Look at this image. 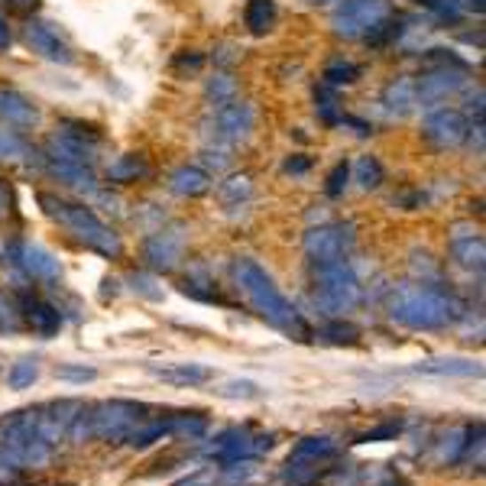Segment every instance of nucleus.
Here are the masks:
<instances>
[{
	"label": "nucleus",
	"mask_w": 486,
	"mask_h": 486,
	"mask_svg": "<svg viewBox=\"0 0 486 486\" xmlns=\"http://www.w3.org/2000/svg\"><path fill=\"white\" fill-rule=\"evenodd\" d=\"M234 279H237V289L247 295L250 309L260 315L266 325H272L276 331L282 334L295 337V341H309L311 337V327L305 325L295 305H292L286 295L279 292V286L272 282V276L263 270L256 260H237L234 263Z\"/></svg>",
	"instance_id": "1"
},
{
	"label": "nucleus",
	"mask_w": 486,
	"mask_h": 486,
	"mask_svg": "<svg viewBox=\"0 0 486 486\" xmlns=\"http://www.w3.org/2000/svg\"><path fill=\"white\" fill-rule=\"evenodd\" d=\"M331 27L337 36L383 49L405 33V17L396 10V0H341Z\"/></svg>",
	"instance_id": "2"
},
{
	"label": "nucleus",
	"mask_w": 486,
	"mask_h": 486,
	"mask_svg": "<svg viewBox=\"0 0 486 486\" xmlns=\"http://www.w3.org/2000/svg\"><path fill=\"white\" fill-rule=\"evenodd\" d=\"M389 315L393 321L415 331H435V327H448L464 315L460 302L454 292L441 289L435 282H405L393 292L389 299Z\"/></svg>",
	"instance_id": "3"
},
{
	"label": "nucleus",
	"mask_w": 486,
	"mask_h": 486,
	"mask_svg": "<svg viewBox=\"0 0 486 486\" xmlns=\"http://www.w3.org/2000/svg\"><path fill=\"white\" fill-rule=\"evenodd\" d=\"M39 205L52 221L66 227L68 234L75 237L78 243H84L88 250H94L104 260H121L123 256V240L121 234L107 227L101 217L94 215L88 205H75V201H66V198L52 195V192H39Z\"/></svg>",
	"instance_id": "4"
},
{
	"label": "nucleus",
	"mask_w": 486,
	"mask_h": 486,
	"mask_svg": "<svg viewBox=\"0 0 486 486\" xmlns=\"http://www.w3.org/2000/svg\"><path fill=\"white\" fill-rule=\"evenodd\" d=\"M311 299L325 315H344L360 302V282L344 260L315 266V292Z\"/></svg>",
	"instance_id": "5"
},
{
	"label": "nucleus",
	"mask_w": 486,
	"mask_h": 486,
	"mask_svg": "<svg viewBox=\"0 0 486 486\" xmlns=\"http://www.w3.org/2000/svg\"><path fill=\"white\" fill-rule=\"evenodd\" d=\"M0 250H4L10 266L23 272L27 279L52 282V286L62 279V266H59V260L46 250V247H36V243H27V240H20V237H10Z\"/></svg>",
	"instance_id": "6"
},
{
	"label": "nucleus",
	"mask_w": 486,
	"mask_h": 486,
	"mask_svg": "<svg viewBox=\"0 0 486 486\" xmlns=\"http://www.w3.org/2000/svg\"><path fill=\"white\" fill-rule=\"evenodd\" d=\"M354 247V224H321L305 234V253L315 266L344 260Z\"/></svg>",
	"instance_id": "7"
},
{
	"label": "nucleus",
	"mask_w": 486,
	"mask_h": 486,
	"mask_svg": "<svg viewBox=\"0 0 486 486\" xmlns=\"http://www.w3.org/2000/svg\"><path fill=\"white\" fill-rule=\"evenodd\" d=\"M464 66H431L421 78H415V98L421 107H444L448 98L464 88Z\"/></svg>",
	"instance_id": "8"
},
{
	"label": "nucleus",
	"mask_w": 486,
	"mask_h": 486,
	"mask_svg": "<svg viewBox=\"0 0 486 486\" xmlns=\"http://www.w3.org/2000/svg\"><path fill=\"white\" fill-rule=\"evenodd\" d=\"M185 256V227H166L143 240V263L153 272H172Z\"/></svg>",
	"instance_id": "9"
},
{
	"label": "nucleus",
	"mask_w": 486,
	"mask_h": 486,
	"mask_svg": "<svg viewBox=\"0 0 486 486\" xmlns=\"http://www.w3.org/2000/svg\"><path fill=\"white\" fill-rule=\"evenodd\" d=\"M467 117L454 107H435L421 123V137L435 146V150H454L467 140Z\"/></svg>",
	"instance_id": "10"
},
{
	"label": "nucleus",
	"mask_w": 486,
	"mask_h": 486,
	"mask_svg": "<svg viewBox=\"0 0 486 486\" xmlns=\"http://www.w3.org/2000/svg\"><path fill=\"white\" fill-rule=\"evenodd\" d=\"M253 121H256V114H253V107L247 101H237L234 98V101L221 104L215 111V121H211L215 143H224V146L243 143L253 133Z\"/></svg>",
	"instance_id": "11"
},
{
	"label": "nucleus",
	"mask_w": 486,
	"mask_h": 486,
	"mask_svg": "<svg viewBox=\"0 0 486 486\" xmlns=\"http://www.w3.org/2000/svg\"><path fill=\"white\" fill-rule=\"evenodd\" d=\"M140 412H143V405H137V403H104L94 409L91 428L98 438H107V441L127 438V435L137 428Z\"/></svg>",
	"instance_id": "12"
},
{
	"label": "nucleus",
	"mask_w": 486,
	"mask_h": 486,
	"mask_svg": "<svg viewBox=\"0 0 486 486\" xmlns=\"http://www.w3.org/2000/svg\"><path fill=\"white\" fill-rule=\"evenodd\" d=\"M23 39H27V46L33 49V52H39V56L49 59V62H59V66H72V62H75L68 43L66 39H59V33L49 27V23L29 20L27 27H23Z\"/></svg>",
	"instance_id": "13"
},
{
	"label": "nucleus",
	"mask_w": 486,
	"mask_h": 486,
	"mask_svg": "<svg viewBox=\"0 0 486 486\" xmlns=\"http://www.w3.org/2000/svg\"><path fill=\"white\" fill-rule=\"evenodd\" d=\"M0 121L10 130H33L39 123V111L36 104L29 101L27 94H20L17 88H0Z\"/></svg>",
	"instance_id": "14"
},
{
	"label": "nucleus",
	"mask_w": 486,
	"mask_h": 486,
	"mask_svg": "<svg viewBox=\"0 0 486 486\" xmlns=\"http://www.w3.org/2000/svg\"><path fill=\"white\" fill-rule=\"evenodd\" d=\"M20 315H23V325H29L43 337H52L62 327V311L39 295H20Z\"/></svg>",
	"instance_id": "15"
},
{
	"label": "nucleus",
	"mask_w": 486,
	"mask_h": 486,
	"mask_svg": "<svg viewBox=\"0 0 486 486\" xmlns=\"http://www.w3.org/2000/svg\"><path fill=\"white\" fill-rule=\"evenodd\" d=\"M483 237L474 231V227H454V237H451V260L464 266V270H483Z\"/></svg>",
	"instance_id": "16"
},
{
	"label": "nucleus",
	"mask_w": 486,
	"mask_h": 486,
	"mask_svg": "<svg viewBox=\"0 0 486 486\" xmlns=\"http://www.w3.org/2000/svg\"><path fill=\"white\" fill-rule=\"evenodd\" d=\"M380 104L389 117H409L415 107H419V98H415V78L409 75H396L393 82L386 84L383 94H380Z\"/></svg>",
	"instance_id": "17"
},
{
	"label": "nucleus",
	"mask_w": 486,
	"mask_h": 486,
	"mask_svg": "<svg viewBox=\"0 0 486 486\" xmlns=\"http://www.w3.org/2000/svg\"><path fill=\"white\" fill-rule=\"evenodd\" d=\"M211 172L201 166H182L169 176V192L178 198H201L211 192Z\"/></svg>",
	"instance_id": "18"
},
{
	"label": "nucleus",
	"mask_w": 486,
	"mask_h": 486,
	"mask_svg": "<svg viewBox=\"0 0 486 486\" xmlns=\"http://www.w3.org/2000/svg\"><path fill=\"white\" fill-rule=\"evenodd\" d=\"M104 178H107V185H133V182L150 178V162L143 153H127L104 169Z\"/></svg>",
	"instance_id": "19"
},
{
	"label": "nucleus",
	"mask_w": 486,
	"mask_h": 486,
	"mask_svg": "<svg viewBox=\"0 0 486 486\" xmlns=\"http://www.w3.org/2000/svg\"><path fill=\"white\" fill-rule=\"evenodd\" d=\"M153 373L160 376L162 383L169 386H188V389H195V386H205L215 380V370L211 366H201V364H172V366H153Z\"/></svg>",
	"instance_id": "20"
},
{
	"label": "nucleus",
	"mask_w": 486,
	"mask_h": 486,
	"mask_svg": "<svg viewBox=\"0 0 486 486\" xmlns=\"http://www.w3.org/2000/svg\"><path fill=\"white\" fill-rule=\"evenodd\" d=\"M0 162H43V153L33 150L23 133L0 127Z\"/></svg>",
	"instance_id": "21"
},
{
	"label": "nucleus",
	"mask_w": 486,
	"mask_h": 486,
	"mask_svg": "<svg viewBox=\"0 0 486 486\" xmlns=\"http://www.w3.org/2000/svg\"><path fill=\"white\" fill-rule=\"evenodd\" d=\"M276 17H279V7L276 0H250L247 10H243V23L253 36H266L272 27H276Z\"/></svg>",
	"instance_id": "22"
},
{
	"label": "nucleus",
	"mask_w": 486,
	"mask_h": 486,
	"mask_svg": "<svg viewBox=\"0 0 486 486\" xmlns=\"http://www.w3.org/2000/svg\"><path fill=\"white\" fill-rule=\"evenodd\" d=\"M419 373L431 376H480V364L474 360H460V357H444V360H425V364L415 366Z\"/></svg>",
	"instance_id": "23"
},
{
	"label": "nucleus",
	"mask_w": 486,
	"mask_h": 486,
	"mask_svg": "<svg viewBox=\"0 0 486 486\" xmlns=\"http://www.w3.org/2000/svg\"><path fill=\"white\" fill-rule=\"evenodd\" d=\"M383 178H386V172H383V162L376 160V156H360L357 160V166H354V182L364 192H376V188L383 185Z\"/></svg>",
	"instance_id": "24"
},
{
	"label": "nucleus",
	"mask_w": 486,
	"mask_h": 486,
	"mask_svg": "<svg viewBox=\"0 0 486 486\" xmlns=\"http://www.w3.org/2000/svg\"><path fill=\"white\" fill-rule=\"evenodd\" d=\"M217 195H221L224 205H240V201H247V198L253 195V176L240 172V176L224 178V182L217 185Z\"/></svg>",
	"instance_id": "25"
},
{
	"label": "nucleus",
	"mask_w": 486,
	"mask_h": 486,
	"mask_svg": "<svg viewBox=\"0 0 486 486\" xmlns=\"http://www.w3.org/2000/svg\"><path fill=\"white\" fill-rule=\"evenodd\" d=\"M315 111L325 123H341V98H337V88L331 84H318L315 88Z\"/></svg>",
	"instance_id": "26"
},
{
	"label": "nucleus",
	"mask_w": 486,
	"mask_h": 486,
	"mask_svg": "<svg viewBox=\"0 0 486 486\" xmlns=\"http://www.w3.org/2000/svg\"><path fill=\"white\" fill-rule=\"evenodd\" d=\"M364 75V68L357 66V62H347V59H334V62H327L325 66V84L331 88H341V84H354L357 78Z\"/></svg>",
	"instance_id": "27"
},
{
	"label": "nucleus",
	"mask_w": 486,
	"mask_h": 486,
	"mask_svg": "<svg viewBox=\"0 0 486 486\" xmlns=\"http://www.w3.org/2000/svg\"><path fill=\"white\" fill-rule=\"evenodd\" d=\"M36 376H39V364L33 357H23V360H17V364L10 366L7 386L10 389H29V386L36 383Z\"/></svg>",
	"instance_id": "28"
},
{
	"label": "nucleus",
	"mask_w": 486,
	"mask_h": 486,
	"mask_svg": "<svg viewBox=\"0 0 486 486\" xmlns=\"http://www.w3.org/2000/svg\"><path fill=\"white\" fill-rule=\"evenodd\" d=\"M321 341H327V344H357L360 341V327H354L350 321H327L325 327L318 331Z\"/></svg>",
	"instance_id": "29"
},
{
	"label": "nucleus",
	"mask_w": 486,
	"mask_h": 486,
	"mask_svg": "<svg viewBox=\"0 0 486 486\" xmlns=\"http://www.w3.org/2000/svg\"><path fill=\"white\" fill-rule=\"evenodd\" d=\"M208 98L221 107V104H227V101H234L237 98V82L231 75H217V78H211L208 82Z\"/></svg>",
	"instance_id": "30"
},
{
	"label": "nucleus",
	"mask_w": 486,
	"mask_h": 486,
	"mask_svg": "<svg viewBox=\"0 0 486 486\" xmlns=\"http://www.w3.org/2000/svg\"><path fill=\"white\" fill-rule=\"evenodd\" d=\"M20 327H23V315H20V305L13 299H4V295H0V331H7V334H17Z\"/></svg>",
	"instance_id": "31"
},
{
	"label": "nucleus",
	"mask_w": 486,
	"mask_h": 486,
	"mask_svg": "<svg viewBox=\"0 0 486 486\" xmlns=\"http://www.w3.org/2000/svg\"><path fill=\"white\" fill-rule=\"evenodd\" d=\"M201 162H205L208 169H215V172H224V169L234 162V156H231V146L215 143V146H208V150L201 153Z\"/></svg>",
	"instance_id": "32"
},
{
	"label": "nucleus",
	"mask_w": 486,
	"mask_h": 486,
	"mask_svg": "<svg viewBox=\"0 0 486 486\" xmlns=\"http://www.w3.org/2000/svg\"><path fill=\"white\" fill-rule=\"evenodd\" d=\"M17 198H13V188H10L7 178H0V224L7 227V221H17Z\"/></svg>",
	"instance_id": "33"
},
{
	"label": "nucleus",
	"mask_w": 486,
	"mask_h": 486,
	"mask_svg": "<svg viewBox=\"0 0 486 486\" xmlns=\"http://www.w3.org/2000/svg\"><path fill=\"white\" fill-rule=\"evenodd\" d=\"M347 182H350V166H347V162H337V166L331 169V176H327L325 192L331 198H341V195H344Z\"/></svg>",
	"instance_id": "34"
},
{
	"label": "nucleus",
	"mask_w": 486,
	"mask_h": 486,
	"mask_svg": "<svg viewBox=\"0 0 486 486\" xmlns=\"http://www.w3.org/2000/svg\"><path fill=\"white\" fill-rule=\"evenodd\" d=\"M56 376L59 380H66V383H91L98 380V370L94 366H56Z\"/></svg>",
	"instance_id": "35"
},
{
	"label": "nucleus",
	"mask_w": 486,
	"mask_h": 486,
	"mask_svg": "<svg viewBox=\"0 0 486 486\" xmlns=\"http://www.w3.org/2000/svg\"><path fill=\"white\" fill-rule=\"evenodd\" d=\"M201 66H205V56H201V52H195V49L178 52L176 62H172V68H176V72H201Z\"/></svg>",
	"instance_id": "36"
},
{
	"label": "nucleus",
	"mask_w": 486,
	"mask_h": 486,
	"mask_svg": "<svg viewBox=\"0 0 486 486\" xmlns=\"http://www.w3.org/2000/svg\"><path fill=\"white\" fill-rule=\"evenodd\" d=\"M399 435V421H389V425H380V428L366 431L360 441H386V438H396Z\"/></svg>",
	"instance_id": "37"
},
{
	"label": "nucleus",
	"mask_w": 486,
	"mask_h": 486,
	"mask_svg": "<svg viewBox=\"0 0 486 486\" xmlns=\"http://www.w3.org/2000/svg\"><path fill=\"white\" fill-rule=\"evenodd\" d=\"M286 172H289V176H305V172H309L311 169V160L309 156H302V153H295V156H289V160H286Z\"/></svg>",
	"instance_id": "38"
},
{
	"label": "nucleus",
	"mask_w": 486,
	"mask_h": 486,
	"mask_svg": "<svg viewBox=\"0 0 486 486\" xmlns=\"http://www.w3.org/2000/svg\"><path fill=\"white\" fill-rule=\"evenodd\" d=\"M224 396H240V399H253V396H260L256 383H227Z\"/></svg>",
	"instance_id": "39"
},
{
	"label": "nucleus",
	"mask_w": 486,
	"mask_h": 486,
	"mask_svg": "<svg viewBox=\"0 0 486 486\" xmlns=\"http://www.w3.org/2000/svg\"><path fill=\"white\" fill-rule=\"evenodd\" d=\"M4 7L17 10V13L29 17V13H36V10H39V0H4Z\"/></svg>",
	"instance_id": "40"
},
{
	"label": "nucleus",
	"mask_w": 486,
	"mask_h": 486,
	"mask_svg": "<svg viewBox=\"0 0 486 486\" xmlns=\"http://www.w3.org/2000/svg\"><path fill=\"white\" fill-rule=\"evenodd\" d=\"M10 46V27H7V17L0 13V49Z\"/></svg>",
	"instance_id": "41"
},
{
	"label": "nucleus",
	"mask_w": 486,
	"mask_h": 486,
	"mask_svg": "<svg viewBox=\"0 0 486 486\" xmlns=\"http://www.w3.org/2000/svg\"><path fill=\"white\" fill-rule=\"evenodd\" d=\"M305 4H331V0H305Z\"/></svg>",
	"instance_id": "42"
}]
</instances>
